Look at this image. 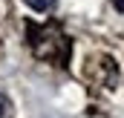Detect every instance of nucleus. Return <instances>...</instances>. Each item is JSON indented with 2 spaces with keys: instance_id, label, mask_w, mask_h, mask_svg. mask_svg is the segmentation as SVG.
<instances>
[{
  "instance_id": "f257e3e1",
  "label": "nucleus",
  "mask_w": 124,
  "mask_h": 118,
  "mask_svg": "<svg viewBox=\"0 0 124 118\" xmlns=\"http://www.w3.org/2000/svg\"><path fill=\"white\" fill-rule=\"evenodd\" d=\"M29 9H35V12H49V9H55V3L58 0H23Z\"/></svg>"
},
{
  "instance_id": "f03ea898",
  "label": "nucleus",
  "mask_w": 124,
  "mask_h": 118,
  "mask_svg": "<svg viewBox=\"0 0 124 118\" xmlns=\"http://www.w3.org/2000/svg\"><path fill=\"white\" fill-rule=\"evenodd\" d=\"M12 115H15V107H12L9 95H6V92H0V118H12Z\"/></svg>"
},
{
  "instance_id": "7ed1b4c3",
  "label": "nucleus",
  "mask_w": 124,
  "mask_h": 118,
  "mask_svg": "<svg viewBox=\"0 0 124 118\" xmlns=\"http://www.w3.org/2000/svg\"><path fill=\"white\" fill-rule=\"evenodd\" d=\"M113 6H116L118 12H124V0H113Z\"/></svg>"
}]
</instances>
